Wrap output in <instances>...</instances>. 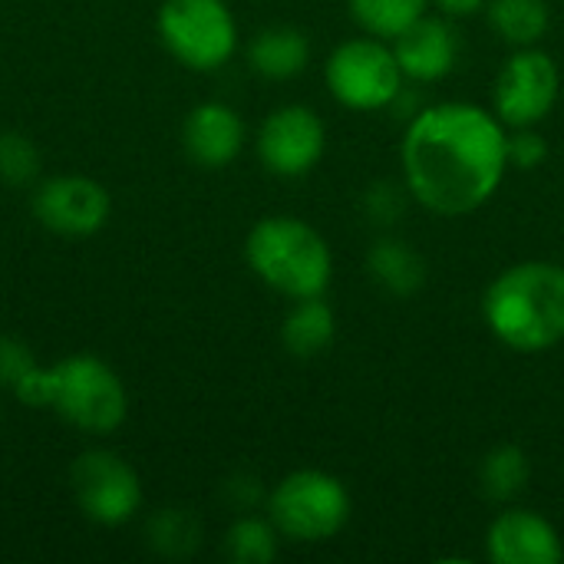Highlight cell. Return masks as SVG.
Instances as JSON below:
<instances>
[{
	"instance_id": "1",
	"label": "cell",
	"mask_w": 564,
	"mask_h": 564,
	"mask_svg": "<svg viewBox=\"0 0 564 564\" xmlns=\"http://www.w3.org/2000/svg\"><path fill=\"white\" fill-rule=\"evenodd\" d=\"M400 159L423 208L443 218L473 215L509 172V129L476 102H436L413 116Z\"/></svg>"
},
{
	"instance_id": "2",
	"label": "cell",
	"mask_w": 564,
	"mask_h": 564,
	"mask_svg": "<svg viewBox=\"0 0 564 564\" xmlns=\"http://www.w3.org/2000/svg\"><path fill=\"white\" fill-rule=\"evenodd\" d=\"M486 327L516 354H542L564 340V264L522 261L496 274L482 294Z\"/></svg>"
},
{
	"instance_id": "3",
	"label": "cell",
	"mask_w": 564,
	"mask_h": 564,
	"mask_svg": "<svg viewBox=\"0 0 564 564\" xmlns=\"http://www.w3.org/2000/svg\"><path fill=\"white\" fill-rule=\"evenodd\" d=\"M248 268L278 294L291 301L304 297H324L330 274H334V254L330 245L317 228L294 215H271L261 218L245 241Z\"/></svg>"
},
{
	"instance_id": "4",
	"label": "cell",
	"mask_w": 564,
	"mask_h": 564,
	"mask_svg": "<svg viewBox=\"0 0 564 564\" xmlns=\"http://www.w3.org/2000/svg\"><path fill=\"white\" fill-rule=\"evenodd\" d=\"M50 406L89 436H109L126 423L129 397L119 373L93 354H73L50 367Z\"/></svg>"
},
{
	"instance_id": "5",
	"label": "cell",
	"mask_w": 564,
	"mask_h": 564,
	"mask_svg": "<svg viewBox=\"0 0 564 564\" xmlns=\"http://www.w3.org/2000/svg\"><path fill=\"white\" fill-rule=\"evenodd\" d=\"M354 502L347 486L321 469L284 476L268 496V519L291 542H327L350 522Z\"/></svg>"
},
{
	"instance_id": "6",
	"label": "cell",
	"mask_w": 564,
	"mask_h": 564,
	"mask_svg": "<svg viewBox=\"0 0 564 564\" xmlns=\"http://www.w3.org/2000/svg\"><path fill=\"white\" fill-rule=\"evenodd\" d=\"M159 36L182 66L212 73L235 56L238 23L225 0H165Z\"/></svg>"
},
{
	"instance_id": "7",
	"label": "cell",
	"mask_w": 564,
	"mask_h": 564,
	"mask_svg": "<svg viewBox=\"0 0 564 564\" xmlns=\"http://www.w3.org/2000/svg\"><path fill=\"white\" fill-rule=\"evenodd\" d=\"M324 79H327L330 96L340 106L357 109V112H373L400 99L406 76L397 63L393 46L367 33V36H354L340 43L330 53L324 66Z\"/></svg>"
},
{
	"instance_id": "8",
	"label": "cell",
	"mask_w": 564,
	"mask_h": 564,
	"mask_svg": "<svg viewBox=\"0 0 564 564\" xmlns=\"http://www.w3.org/2000/svg\"><path fill=\"white\" fill-rule=\"evenodd\" d=\"M558 93V63L539 46H519L496 76L492 106L506 129H529L539 126L555 109Z\"/></svg>"
},
{
	"instance_id": "9",
	"label": "cell",
	"mask_w": 564,
	"mask_h": 564,
	"mask_svg": "<svg viewBox=\"0 0 564 564\" xmlns=\"http://www.w3.org/2000/svg\"><path fill=\"white\" fill-rule=\"evenodd\" d=\"M69 486L76 506L96 525H122L142 506V482L135 469L109 449L83 453L69 469Z\"/></svg>"
},
{
	"instance_id": "10",
	"label": "cell",
	"mask_w": 564,
	"mask_h": 564,
	"mask_svg": "<svg viewBox=\"0 0 564 564\" xmlns=\"http://www.w3.org/2000/svg\"><path fill=\"white\" fill-rule=\"evenodd\" d=\"M327 152V126L324 119L301 102L274 109L258 132V159L271 175L301 178L307 175Z\"/></svg>"
},
{
	"instance_id": "11",
	"label": "cell",
	"mask_w": 564,
	"mask_h": 564,
	"mask_svg": "<svg viewBox=\"0 0 564 564\" xmlns=\"http://www.w3.org/2000/svg\"><path fill=\"white\" fill-rule=\"evenodd\" d=\"M33 215L56 235L86 238L109 221V192L86 175H56L33 192Z\"/></svg>"
},
{
	"instance_id": "12",
	"label": "cell",
	"mask_w": 564,
	"mask_h": 564,
	"mask_svg": "<svg viewBox=\"0 0 564 564\" xmlns=\"http://www.w3.org/2000/svg\"><path fill=\"white\" fill-rule=\"evenodd\" d=\"M486 549L496 564H558L564 545L558 529L532 509H506L486 532Z\"/></svg>"
},
{
	"instance_id": "13",
	"label": "cell",
	"mask_w": 564,
	"mask_h": 564,
	"mask_svg": "<svg viewBox=\"0 0 564 564\" xmlns=\"http://www.w3.org/2000/svg\"><path fill=\"white\" fill-rule=\"evenodd\" d=\"M390 46L397 53L403 76L416 79V83H436V79L449 76L456 66V56H459V40H456V30L449 26V20L430 17V13H423L400 36H393Z\"/></svg>"
},
{
	"instance_id": "14",
	"label": "cell",
	"mask_w": 564,
	"mask_h": 564,
	"mask_svg": "<svg viewBox=\"0 0 564 564\" xmlns=\"http://www.w3.org/2000/svg\"><path fill=\"white\" fill-rule=\"evenodd\" d=\"M182 145L202 169H225L245 145V122L225 102H202L185 116Z\"/></svg>"
},
{
	"instance_id": "15",
	"label": "cell",
	"mask_w": 564,
	"mask_h": 564,
	"mask_svg": "<svg viewBox=\"0 0 564 564\" xmlns=\"http://www.w3.org/2000/svg\"><path fill=\"white\" fill-rule=\"evenodd\" d=\"M251 69L268 79H291L311 59V43L297 26H268L251 40Z\"/></svg>"
},
{
	"instance_id": "16",
	"label": "cell",
	"mask_w": 564,
	"mask_h": 564,
	"mask_svg": "<svg viewBox=\"0 0 564 564\" xmlns=\"http://www.w3.org/2000/svg\"><path fill=\"white\" fill-rule=\"evenodd\" d=\"M334 334H337L334 311H330L327 301H321V297L294 301L291 314L284 317V327H281L284 347H288L294 357H301V360L321 357V354L334 344Z\"/></svg>"
},
{
	"instance_id": "17",
	"label": "cell",
	"mask_w": 564,
	"mask_h": 564,
	"mask_svg": "<svg viewBox=\"0 0 564 564\" xmlns=\"http://www.w3.org/2000/svg\"><path fill=\"white\" fill-rule=\"evenodd\" d=\"M367 268L373 274L377 284H383L390 294H400V297H410L423 288L426 281V264L423 258L413 251V245L406 241H397V238H383L370 248V258H367Z\"/></svg>"
},
{
	"instance_id": "18",
	"label": "cell",
	"mask_w": 564,
	"mask_h": 564,
	"mask_svg": "<svg viewBox=\"0 0 564 564\" xmlns=\"http://www.w3.org/2000/svg\"><path fill=\"white\" fill-rule=\"evenodd\" d=\"M489 23L509 46H539L549 33L552 10L549 0H489Z\"/></svg>"
},
{
	"instance_id": "19",
	"label": "cell",
	"mask_w": 564,
	"mask_h": 564,
	"mask_svg": "<svg viewBox=\"0 0 564 564\" xmlns=\"http://www.w3.org/2000/svg\"><path fill=\"white\" fill-rule=\"evenodd\" d=\"M347 7L364 33L393 40L430 10V0H347Z\"/></svg>"
},
{
	"instance_id": "20",
	"label": "cell",
	"mask_w": 564,
	"mask_h": 564,
	"mask_svg": "<svg viewBox=\"0 0 564 564\" xmlns=\"http://www.w3.org/2000/svg\"><path fill=\"white\" fill-rule=\"evenodd\" d=\"M529 476H532V466H529V456L506 443V446H496L482 466H479V482H482V492L496 502H509L516 499L525 486H529Z\"/></svg>"
},
{
	"instance_id": "21",
	"label": "cell",
	"mask_w": 564,
	"mask_h": 564,
	"mask_svg": "<svg viewBox=\"0 0 564 564\" xmlns=\"http://www.w3.org/2000/svg\"><path fill=\"white\" fill-rule=\"evenodd\" d=\"M145 539H149L152 552H159L165 558H185V555H192L198 549L202 525L185 509H162V512H155L149 519Z\"/></svg>"
},
{
	"instance_id": "22",
	"label": "cell",
	"mask_w": 564,
	"mask_h": 564,
	"mask_svg": "<svg viewBox=\"0 0 564 564\" xmlns=\"http://www.w3.org/2000/svg\"><path fill=\"white\" fill-rule=\"evenodd\" d=\"M278 529L271 519L245 516L225 535V555L238 564H268L278 558Z\"/></svg>"
},
{
	"instance_id": "23",
	"label": "cell",
	"mask_w": 564,
	"mask_h": 564,
	"mask_svg": "<svg viewBox=\"0 0 564 564\" xmlns=\"http://www.w3.org/2000/svg\"><path fill=\"white\" fill-rule=\"evenodd\" d=\"M40 175V152L23 132H0V182L30 185Z\"/></svg>"
},
{
	"instance_id": "24",
	"label": "cell",
	"mask_w": 564,
	"mask_h": 564,
	"mask_svg": "<svg viewBox=\"0 0 564 564\" xmlns=\"http://www.w3.org/2000/svg\"><path fill=\"white\" fill-rule=\"evenodd\" d=\"M545 155H549V145H545V139L535 132V126H529V129H512V135H509V169H512V165L522 169V172L539 169V165L545 162Z\"/></svg>"
},
{
	"instance_id": "25",
	"label": "cell",
	"mask_w": 564,
	"mask_h": 564,
	"mask_svg": "<svg viewBox=\"0 0 564 564\" xmlns=\"http://www.w3.org/2000/svg\"><path fill=\"white\" fill-rule=\"evenodd\" d=\"M33 367H36V360L26 350V344H20L13 337H0V387L13 390Z\"/></svg>"
},
{
	"instance_id": "26",
	"label": "cell",
	"mask_w": 564,
	"mask_h": 564,
	"mask_svg": "<svg viewBox=\"0 0 564 564\" xmlns=\"http://www.w3.org/2000/svg\"><path fill=\"white\" fill-rule=\"evenodd\" d=\"M10 393H13L20 403L33 406V410L50 406V400H53V377H50V367H40V364H36Z\"/></svg>"
},
{
	"instance_id": "27",
	"label": "cell",
	"mask_w": 564,
	"mask_h": 564,
	"mask_svg": "<svg viewBox=\"0 0 564 564\" xmlns=\"http://www.w3.org/2000/svg\"><path fill=\"white\" fill-rule=\"evenodd\" d=\"M443 17H476L489 0H433Z\"/></svg>"
}]
</instances>
